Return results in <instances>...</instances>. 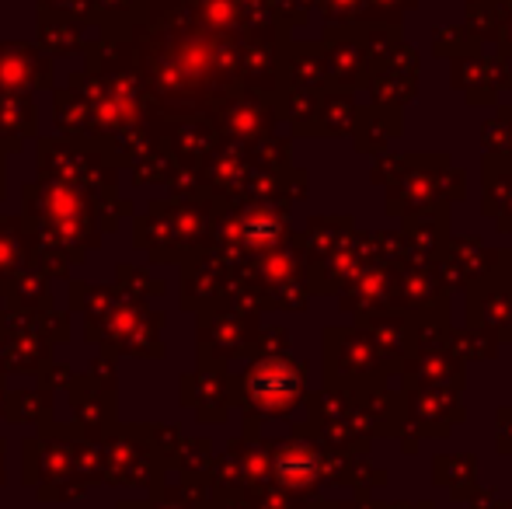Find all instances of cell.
Returning a JSON list of instances; mask_svg holds the SVG:
<instances>
[{
	"label": "cell",
	"instance_id": "obj_1",
	"mask_svg": "<svg viewBox=\"0 0 512 509\" xmlns=\"http://www.w3.org/2000/svg\"><path fill=\"white\" fill-rule=\"evenodd\" d=\"M279 471H283V475L290 478V482H307V478L317 471V461H314V457H300V461L286 457V461L279 464Z\"/></svg>",
	"mask_w": 512,
	"mask_h": 509
}]
</instances>
